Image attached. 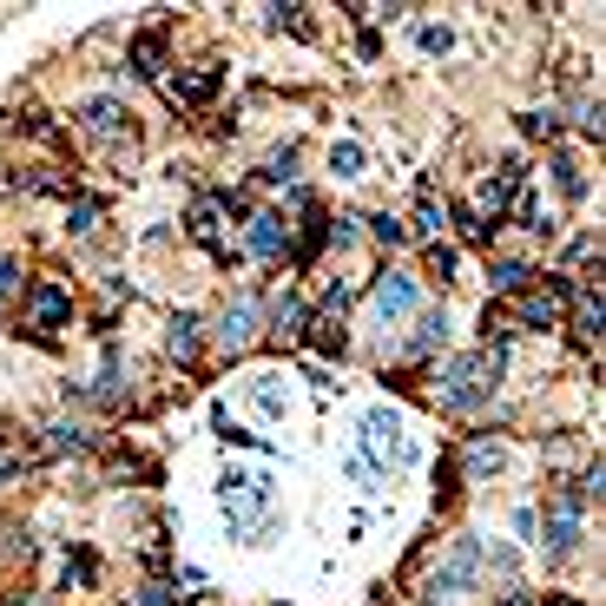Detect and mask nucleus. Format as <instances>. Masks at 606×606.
Listing matches in <instances>:
<instances>
[{"label":"nucleus","instance_id":"f257e3e1","mask_svg":"<svg viewBox=\"0 0 606 606\" xmlns=\"http://www.w3.org/2000/svg\"><path fill=\"white\" fill-rule=\"evenodd\" d=\"M495 383H501V350L448 356V363H442V409L448 415L481 409V402H495Z\"/></svg>","mask_w":606,"mask_h":606},{"label":"nucleus","instance_id":"f03ea898","mask_svg":"<svg viewBox=\"0 0 606 606\" xmlns=\"http://www.w3.org/2000/svg\"><path fill=\"white\" fill-rule=\"evenodd\" d=\"M224 521H231V534H257V527L271 521V481L264 475H224Z\"/></svg>","mask_w":606,"mask_h":606},{"label":"nucleus","instance_id":"7ed1b4c3","mask_svg":"<svg viewBox=\"0 0 606 606\" xmlns=\"http://www.w3.org/2000/svg\"><path fill=\"white\" fill-rule=\"evenodd\" d=\"M587 488L580 481H560L554 501H547V554H574L580 547V514H587Z\"/></svg>","mask_w":606,"mask_h":606},{"label":"nucleus","instance_id":"20e7f679","mask_svg":"<svg viewBox=\"0 0 606 606\" xmlns=\"http://www.w3.org/2000/svg\"><path fill=\"white\" fill-rule=\"evenodd\" d=\"M66 317H73V290L53 284V277H40V284L27 290V336L33 343H53Z\"/></svg>","mask_w":606,"mask_h":606},{"label":"nucleus","instance_id":"39448f33","mask_svg":"<svg viewBox=\"0 0 606 606\" xmlns=\"http://www.w3.org/2000/svg\"><path fill=\"white\" fill-rule=\"evenodd\" d=\"M376 475H389V468L402 462V415L396 409H369L363 415V448H356Z\"/></svg>","mask_w":606,"mask_h":606},{"label":"nucleus","instance_id":"423d86ee","mask_svg":"<svg viewBox=\"0 0 606 606\" xmlns=\"http://www.w3.org/2000/svg\"><path fill=\"white\" fill-rule=\"evenodd\" d=\"M257 330H264V317H257V297H238V303H224V310H218V323H211V343H218V350L238 363V356L257 343Z\"/></svg>","mask_w":606,"mask_h":606},{"label":"nucleus","instance_id":"0eeeda50","mask_svg":"<svg viewBox=\"0 0 606 606\" xmlns=\"http://www.w3.org/2000/svg\"><path fill=\"white\" fill-rule=\"evenodd\" d=\"M481 580V541H455L448 547V560L435 567V580H429V593L422 600H442V593H468Z\"/></svg>","mask_w":606,"mask_h":606},{"label":"nucleus","instance_id":"6e6552de","mask_svg":"<svg viewBox=\"0 0 606 606\" xmlns=\"http://www.w3.org/2000/svg\"><path fill=\"white\" fill-rule=\"evenodd\" d=\"M514 192H527V165H521V159H508V165H501V172H495V178H488V185L475 192V218H481V224H495V231H501V218H508Z\"/></svg>","mask_w":606,"mask_h":606},{"label":"nucleus","instance_id":"1a4fd4ad","mask_svg":"<svg viewBox=\"0 0 606 606\" xmlns=\"http://www.w3.org/2000/svg\"><path fill=\"white\" fill-rule=\"evenodd\" d=\"M376 317L383 323H402V317H415V303H422V290H415V277L409 271H376Z\"/></svg>","mask_w":606,"mask_h":606},{"label":"nucleus","instance_id":"9d476101","mask_svg":"<svg viewBox=\"0 0 606 606\" xmlns=\"http://www.w3.org/2000/svg\"><path fill=\"white\" fill-rule=\"evenodd\" d=\"M218 86H224V60H198V66H185L178 80H165V99H172V106H205Z\"/></svg>","mask_w":606,"mask_h":606},{"label":"nucleus","instance_id":"9b49d317","mask_svg":"<svg viewBox=\"0 0 606 606\" xmlns=\"http://www.w3.org/2000/svg\"><path fill=\"white\" fill-rule=\"evenodd\" d=\"M343 303H350V290L336 284L330 297H323V310L310 323H303V336H310V343H317L323 356H343Z\"/></svg>","mask_w":606,"mask_h":606},{"label":"nucleus","instance_id":"f8f14e48","mask_svg":"<svg viewBox=\"0 0 606 606\" xmlns=\"http://www.w3.org/2000/svg\"><path fill=\"white\" fill-rule=\"evenodd\" d=\"M132 112L119 106V99H86L80 106V126H86V139H99V145H119V139H132V126H126Z\"/></svg>","mask_w":606,"mask_h":606},{"label":"nucleus","instance_id":"ddd939ff","mask_svg":"<svg viewBox=\"0 0 606 606\" xmlns=\"http://www.w3.org/2000/svg\"><path fill=\"white\" fill-rule=\"evenodd\" d=\"M284 251H290V224H284V211H251V257L277 264Z\"/></svg>","mask_w":606,"mask_h":606},{"label":"nucleus","instance_id":"4468645a","mask_svg":"<svg viewBox=\"0 0 606 606\" xmlns=\"http://www.w3.org/2000/svg\"><path fill=\"white\" fill-rule=\"evenodd\" d=\"M198 343H205V323H198L192 310H178V317L165 323V350H172V363H198Z\"/></svg>","mask_w":606,"mask_h":606},{"label":"nucleus","instance_id":"2eb2a0df","mask_svg":"<svg viewBox=\"0 0 606 606\" xmlns=\"http://www.w3.org/2000/svg\"><path fill=\"white\" fill-rule=\"evenodd\" d=\"M86 442H93V429H86V422H73V415H60V422H47V429H40V455H80Z\"/></svg>","mask_w":606,"mask_h":606},{"label":"nucleus","instance_id":"dca6fc26","mask_svg":"<svg viewBox=\"0 0 606 606\" xmlns=\"http://www.w3.org/2000/svg\"><path fill=\"white\" fill-rule=\"evenodd\" d=\"M185 231H192L198 244H211V251H224V198H198L192 218H185Z\"/></svg>","mask_w":606,"mask_h":606},{"label":"nucleus","instance_id":"f3484780","mask_svg":"<svg viewBox=\"0 0 606 606\" xmlns=\"http://www.w3.org/2000/svg\"><path fill=\"white\" fill-rule=\"evenodd\" d=\"M488 284H495V297H521V290H534V264H521V257H488Z\"/></svg>","mask_w":606,"mask_h":606},{"label":"nucleus","instance_id":"a211bd4d","mask_svg":"<svg viewBox=\"0 0 606 606\" xmlns=\"http://www.w3.org/2000/svg\"><path fill=\"white\" fill-rule=\"evenodd\" d=\"M303 323H310V310H303L290 290H277V297H271V336H277V343H297Z\"/></svg>","mask_w":606,"mask_h":606},{"label":"nucleus","instance_id":"6ab92c4d","mask_svg":"<svg viewBox=\"0 0 606 606\" xmlns=\"http://www.w3.org/2000/svg\"><path fill=\"white\" fill-rule=\"evenodd\" d=\"M132 73H139V80H159L165 73V33L159 27H145L139 40H132Z\"/></svg>","mask_w":606,"mask_h":606},{"label":"nucleus","instance_id":"aec40b11","mask_svg":"<svg viewBox=\"0 0 606 606\" xmlns=\"http://www.w3.org/2000/svg\"><path fill=\"white\" fill-rule=\"evenodd\" d=\"M448 343V310H422L415 317V336H409V356H435Z\"/></svg>","mask_w":606,"mask_h":606},{"label":"nucleus","instance_id":"412c9836","mask_svg":"<svg viewBox=\"0 0 606 606\" xmlns=\"http://www.w3.org/2000/svg\"><path fill=\"white\" fill-rule=\"evenodd\" d=\"M323 244H330V218H323V211H303V231H290V251H297V264H310Z\"/></svg>","mask_w":606,"mask_h":606},{"label":"nucleus","instance_id":"4be33fe9","mask_svg":"<svg viewBox=\"0 0 606 606\" xmlns=\"http://www.w3.org/2000/svg\"><path fill=\"white\" fill-rule=\"evenodd\" d=\"M442 231H448V205H435V192H422V205H415V224H409V238L442 244Z\"/></svg>","mask_w":606,"mask_h":606},{"label":"nucleus","instance_id":"5701e85b","mask_svg":"<svg viewBox=\"0 0 606 606\" xmlns=\"http://www.w3.org/2000/svg\"><path fill=\"white\" fill-rule=\"evenodd\" d=\"M363 165H369V152H363L356 139H336V145H330V172H336V178H363Z\"/></svg>","mask_w":606,"mask_h":606},{"label":"nucleus","instance_id":"b1692460","mask_svg":"<svg viewBox=\"0 0 606 606\" xmlns=\"http://www.w3.org/2000/svg\"><path fill=\"white\" fill-rule=\"evenodd\" d=\"M495 468H501V442H495V435H475V442H468V475H495Z\"/></svg>","mask_w":606,"mask_h":606},{"label":"nucleus","instance_id":"393cba45","mask_svg":"<svg viewBox=\"0 0 606 606\" xmlns=\"http://www.w3.org/2000/svg\"><path fill=\"white\" fill-rule=\"evenodd\" d=\"M264 178H271V185H297V145H277L271 165H264Z\"/></svg>","mask_w":606,"mask_h":606},{"label":"nucleus","instance_id":"a878e982","mask_svg":"<svg viewBox=\"0 0 606 606\" xmlns=\"http://www.w3.org/2000/svg\"><path fill=\"white\" fill-rule=\"evenodd\" d=\"M554 185H560V198H587V178H580V165L560 152L554 159Z\"/></svg>","mask_w":606,"mask_h":606},{"label":"nucleus","instance_id":"bb28decb","mask_svg":"<svg viewBox=\"0 0 606 606\" xmlns=\"http://www.w3.org/2000/svg\"><path fill=\"white\" fill-rule=\"evenodd\" d=\"M99 211H106L99 198H73V205H66V224H73V231H93V224H99Z\"/></svg>","mask_w":606,"mask_h":606},{"label":"nucleus","instance_id":"cd10ccee","mask_svg":"<svg viewBox=\"0 0 606 606\" xmlns=\"http://www.w3.org/2000/svg\"><path fill=\"white\" fill-rule=\"evenodd\" d=\"M303 14H310V7H271V27H290L297 40H310V20Z\"/></svg>","mask_w":606,"mask_h":606},{"label":"nucleus","instance_id":"c85d7f7f","mask_svg":"<svg viewBox=\"0 0 606 606\" xmlns=\"http://www.w3.org/2000/svg\"><path fill=\"white\" fill-rule=\"evenodd\" d=\"M369 231H376L383 244H402V238H409V224H402V218H389V211H383V218H369Z\"/></svg>","mask_w":606,"mask_h":606},{"label":"nucleus","instance_id":"c756f323","mask_svg":"<svg viewBox=\"0 0 606 606\" xmlns=\"http://www.w3.org/2000/svg\"><path fill=\"white\" fill-rule=\"evenodd\" d=\"M429 277H455V251H448V244H429Z\"/></svg>","mask_w":606,"mask_h":606},{"label":"nucleus","instance_id":"7c9ffc66","mask_svg":"<svg viewBox=\"0 0 606 606\" xmlns=\"http://www.w3.org/2000/svg\"><path fill=\"white\" fill-rule=\"evenodd\" d=\"M93 574H99L93 554H73V560H66V587H73V580H80V587H93Z\"/></svg>","mask_w":606,"mask_h":606},{"label":"nucleus","instance_id":"2f4dec72","mask_svg":"<svg viewBox=\"0 0 606 606\" xmlns=\"http://www.w3.org/2000/svg\"><path fill=\"white\" fill-rule=\"evenodd\" d=\"M14 290H20V257H7V251H0V303L14 297Z\"/></svg>","mask_w":606,"mask_h":606},{"label":"nucleus","instance_id":"473e14b6","mask_svg":"<svg viewBox=\"0 0 606 606\" xmlns=\"http://www.w3.org/2000/svg\"><path fill=\"white\" fill-rule=\"evenodd\" d=\"M139 606H172V580H145V587H139Z\"/></svg>","mask_w":606,"mask_h":606},{"label":"nucleus","instance_id":"72a5a7b5","mask_svg":"<svg viewBox=\"0 0 606 606\" xmlns=\"http://www.w3.org/2000/svg\"><path fill=\"white\" fill-rule=\"evenodd\" d=\"M521 126H527V132H534V139H554V132H560V119H554V112H527Z\"/></svg>","mask_w":606,"mask_h":606},{"label":"nucleus","instance_id":"f704fd0d","mask_svg":"<svg viewBox=\"0 0 606 606\" xmlns=\"http://www.w3.org/2000/svg\"><path fill=\"white\" fill-rule=\"evenodd\" d=\"M356 224H363V218H330V244H336V251L356 244Z\"/></svg>","mask_w":606,"mask_h":606},{"label":"nucleus","instance_id":"c9c22d12","mask_svg":"<svg viewBox=\"0 0 606 606\" xmlns=\"http://www.w3.org/2000/svg\"><path fill=\"white\" fill-rule=\"evenodd\" d=\"M422 47H429V53H448L455 40H448V27H422Z\"/></svg>","mask_w":606,"mask_h":606},{"label":"nucleus","instance_id":"e433bc0d","mask_svg":"<svg viewBox=\"0 0 606 606\" xmlns=\"http://www.w3.org/2000/svg\"><path fill=\"white\" fill-rule=\"evenodd\" d=\"M14 475H20V448L0 442V481H14Z\"/></svg>","mask_w":606,"mask_h":606},{"label":"nucleus","instance_id":"4c0bfd02","mask_svg":"<svg viewBox=\"0 0 606 606\" xmlns=\"http://www.w3.org/2000/svg\"><path fill=\"white\" fill-rule=\"evenodd\" d=\"M501 606H527V600H521V593H508V600H501Z\"/></svg>","mask_w":606,"mask_h":606},{"label":"nucleus","instance_id":"58836bf2","mask_svg":"<svg viewBox=\"0 0 606 606\" xmlns=\"http://www.w3.org/2000/svg\"><path fill=\"white\" fill-rule=\"evenodd\" d=\"M547 606H580V600H547Z\"/></svg>","mask_w":606,"mask_h":606},{"label":"nucleus","instance_id":"ea45409f","mask_svg":"<svg viewBox=\"0 0 606 606\" xmlns=\"http://www.w3.org/2000/svg\"><path fill=\"white\" fill-rule=\"evenodd\" d=\"M198 606H205V600H198Z\"/></svg>","mask_w":606,"mask_h":606}]
</instances>
